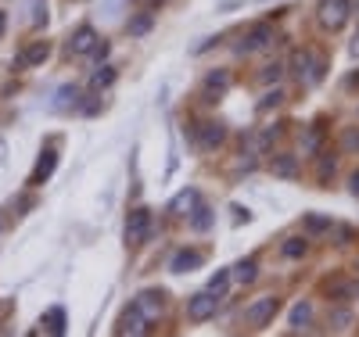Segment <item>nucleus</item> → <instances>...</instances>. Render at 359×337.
<instances>
[{
	"mask_svg": "<svg viewBox=\"0 0 359 337\" xmlns=\"http://www.w3.org/2000/svg\"><path fill=\"white\" fill-rule=\"evenodd\" d=\"M227 283H230V272H227V269H220V272H216V277L209 280V291L223 298V291H227Z\"/></svg>",
	"mask_w": 359,
	"mask_h": 337,
	"instance_id": "21",
	"label": "nucleus"
},
{
	"mask_svg": "<svg viewBox=\"0 0 359 337\" xmlns=\"http://www.w3.org/2000/svg\"><path fill=\"white\" fill-rule=\"evenodd\" d=\"M148 25H151V19H137V22L130 25V33H148Z\"/></svg>",
	"mask_w": 359,
	"mask_h": 337,
	"instance_id": "31",
	"label": "nucleus"
},
{
	"mask_svg": "<svg viewBox=\"0 0 359 337\" xmlns=\"http://www.w3.org/2000/svg\"><path fill=\"white\" fill-rule=\"evenodd\" d=\"M43 327L51 330V334H65V312L51 309V312H47V319H43Z\"/></svg>",
	"mask_w": 359,
	"mask_h": 337,
	"instance_id": "19",
	"label": "nucleus"
},
{
	"mask_svg": "<svg viewBox=\"0 0 359 337\" xmlns=\"http://www.w3.org/2000/svg\"><path fill=\"white\" fill-rule=\"evenodd\" d=\"M277 298L273 294H266V298H259L255 305H248V309H244V323L248 327H266L270 323V319H273V312H277Z\"/></svg>",
	"mask_w": 359,
	"mask_h": 337,
	"instance_id": "4",
	"label": "nucleus"
},
{
	"mask_svg": "<svg viewBox=\"0 0 359 337\" xmlns=\"http://www.w3.org/2000/svg\"><path fill=\"white\" fill-rule=\"evenodd\" d=\"M316 143H320V126H316V130H309V137H305V151H316Z\"/></svg>",
	"mask_w": 359,
	"mask_h": 337,
	"instance_id": "29",
	"label": "nucleus"
},
{
	"mask_svg": "<svg viewBox=\"0 0 359 337\" xmlns=\"http://www.w3.org/2000/svg\"><path fill=\"white\" fill-rule=\"evenodd\" d=\"M112 79H115V72L112 69H104V72H93V86H112Z\"/></svg>",
	"mask_w": 359,
	"mask_h": 337,
	"instance_id": "25",
	"label": "nucleus"
},
{
	"mask_svg": "<svg viewBox=\"0 0 359 337\" xmlns=\"http://www.w3.org/2000/svg\"><path fill=\"white\" fill-rule=\"evenodd\" d=\"M54 165H58V151H51V148H47V151L40 154V162H36L33 176H29V183H33V187L47 183V180H51V172H54Z\"/></svg>",
	"mask_w": 359,
	"mask_h": 337,
	"instance_id": "8",
	"label": "nucleus"
},
{
	"mask_svg": "<svg viewBox=\"0 0 359 337\" xmlns=\"http://www.w3.org/2000/svg\"><path fill=\"white\" fill-rule=\"evenodd\" d=\"M273 40H277V36H273V25L259 22V25H252V29H248V33L241 36L238 54H255V51H266V47H270Z\"/></svg>",
	"mask_w": 359,
	"mask_h": 337,
	"instance_id": "2",
	"label": "nucleus"
},
{
	"mask_svg": "<svg viewBox=\"0 0 359 337\" xmlns=\"http://www.w3.org/2000/svg\"><path fill=\"white\" fill-rule=\"evenodd\" d=\"M76 104H80V90H76V86H61L54 108H58V111H69V108H76Z\"/></svg>",
	"mask_w": 359,
	"mask_h": 337,
	"instance_id": "16",
	"label": "nucleus"
},
{
	"mask_svg": "<svg viewBox=\"0 0 359 337\" xmlns=\"http://www.w3.org/2000/svg\"><path fill=\"white\" fill-rule=\"evenodd\" d=\"M216 305H220V294L201 291V294H194V298H191V305H187V316H191L194 323H201V319L216 316Z\"/></svg>",
	"mask_w": 359,
	"mask_h": 337,
	"instance_id": "6",
	"label": "nucleus"
},
{
	"mask_svg": "<svg viewBox=\"0 0 359 337\" xmlns=\"http://www.w3.org/2000/svg\"><path fill=\"white\" fill-rule=\"evenodd\" d=\"M194 201H198V190H183V194L173 201V212H180V208H191Z\"/></svg>",
	"mask_w": 359,
	"mask_h": 337,
	"instance_id": "23",
	"label": "nucleus"
},
{
	"mask_svg": "<svg viewBox=\"0 0 359 337\" xmlns=\"http://www.w3.org/2000/svg\"><path fill=\"white\" fill-rule=\"evenodd\" d=\"M349 51H352V58H359V33H356V40H352V47H349Z\"/></svg>",
	"mask_w": 359,
	"mask_h": 337,
	"instance_id": "34",
	"label": "nucleus"
},
{
	"mask_svg": "<svg viewBox=\"0 0 359 337\" xmlns=\"http://www.w3.org/2000/svg\"><path fill=\"white\" fill-rule=\"evenodd\" d=\"M284 255H288V259H299V255H305V240L302 237H291L288 244H284Z\"/></svg>",
	"mask_w": 359,
	"mask_h": 337,
	"instance_id": "22",
	"label": "nucleus"
},
{
	"mask_svg": "<svg viewBox=\"0 0 359 337\" xmlns=\"http://www.w3.org/2000/svg\"><path fill=\"white\" fill-rule=\"evenodd\" d=\"M309 319H313V305H309V301H299V305L291 309V327H294V330H302Z\"/></svg>",
	"mask_w": 359,
	"mask_h": 337,
	"instance_id": "17",
	"label": "nucleus"
},
{
	"mask_svg": "<svg viewBox=\"0 0 359 337\" xmlns=\"http://www.w3.org/2000/svg\"><path fill=\"white\" fill-rule=\"evenodd\" d=\"M327 226H331V219H323V216H309L305 219V230H313V233L316 230H327Z\"/></svg>",
	"mask_w": 359,
	"mask_h": 337,
	"instance_id": "26",
	"label": "nucleus"
},
{
	"mask_svg": "<svg viewBox=\"0 0 359 337\" xmlns=\"http://www.w3.org/2000/svg\"><path fill=\"white\" fill-rule=\"evenodd\" d=\"M280 75H284V65H266V72H262V83H277Z\"/></svg>",
	"mask_w": 359,
	"mask_h": 337,
	"instance_id": "27",
	"label": "nucleus"
},
{
	"mask_svg": "<svg viewBox=\"0 0 359 337\" xmlns=\"http://www.w3.org/2000/svg\"><path fill=\"white\" fill-rule=\"evenodd\" d=\"M352 14V0H320V25L338 33Z\"/></svg>",
	"mask_w": 359,
	"mask_h": 337,
	"instance_id": "1",
	"label": "nucleus"
},
{
	"mask_svg": "<svg viewBox=\"0 0 359 337\" xmlns=\"http://www.w3.org/2000/svg\"><path fill=\"white\" fill-rule=\"evenodd\" d=\"M349 86H359V75H352V79H349Z\"/></svg>",
	"mask_w": 359,
	"mask_h": 337,
	"instance_id": "36",
	"label": "nucleus"
},
{
	"mask_svg": "<svg viewBox=\"0 0 359 337\" xmlns=\"http://www.w3.org/2000/svg\"><path fill=\"white\" fill-rule=\"evenodd\" d=\"M4 25H8V14L0 11V36H4Z\"/></svg>",
	"mask_w": 359,
	"mask_h": 337,
	"instance_id": "35",
	"label": "nucleus"
},
{
	"mask_svg": "<svg viewBox=\"0 0 359 337\" xmlns=\"http://www.w3.org/2000/svg\"><path fill=\"white\" fill-rule=\"evenodd\" d=\"M198 140H201V148H205V151H212V148H220V143L227 140V130L220 122H201L198 126Z\"/></svg>",
	"mask_w": 359,
	"mask_h": 337,
	"instance_id": "9",
	"label": "nucleus"
},
{
	"mask_svg": "<svg viewBox=\"0 0 359 337\" xmlns=\"http://www.w3.org/2000/svg\"><path fill=\"white\" fill-rule=\"evenodd\" d=\"M119 334H148V316L133 305V309L119 319Z\"/></svg>",
	"mask_w": 359,
	"mask_h": 337,
	"instance_id": "10",
	"label": "nucleus"
},
{
	"mask_svg": "<svg viewBox=\"0 0 359 337\" xmlns=\"http://www.w3.org/2000/svg\"><path fill=\"white\" fill-rule=\"evenodd\" d=\"M273 172H277V176H294V158H291V154L273 158Z\"/></svg>",
	"mask_w": 359,
	"mask_h": 337,
	"instance_id": "20",
	"label": "nucleus"
},
{
	"mask_svg": "<svg viewBox=\"0 0 359 337\" xmlns=\"http://www.w3.org/2000/svg\"><path fill=\"white\" fill-rule=\"evenodd\" d=\"M133 305H137V309L151 319V316H159V312H162V294H159V291H140Z\"/></svg>",
	"mask_w": 359,
	"mask_h": 337,
	"instance_id": "12",
	"label": "nucleus"
},
{
	"mask_svg": "<svg viewBox=\"0 0 359 337\" xmlns=\"http://www.w3.org/2000/svg\"><path fill=\"white\" fill-rule=\"evenodd\" d=\"M33 22H36V25H40V22H47V11H43V8H36V11H33Z\"/></svg>",
	"mask_w": 359,
	"mask_h": 337,
	"instance_id": "32",
	"label": "nucleus"
},
{
	"mask_svg": "<svg viewBox=\"0 0 359 337\" xmlns=\"http://www.w3.org/2000/svg\"><path fill=\"white\" fill-rule=\"evenodd\" d=\"M327 291H331V298H338V301H349V298L359 294V287L349 283V280H331V283H327Z\"/></svg>",
	"mask_w": 359,
	"mask_h": 337,
	"instance_id": "14",
	"label": "nucleus"
},
{
	"mask_svg": "<svg viewBox=\"0 0 359 337\" xmlns=\"http://www.w3.org/2000/svg\"><path fill=\"white\" fill-rule=\"evenodd\" d=\"M227 83H230L227 72H212V75L205 79V101H216V93L227 90Z\"/></svg>",
	"mask_w": 359,
	"mask_h": 337,
	"instance_id": "15",
	"label": "nucleus"
},
{
	"mask_svg": "<svg viewBox=\"0 0 359 337\" xmlns=\"http://www.w3.org/2000/svg\"><path fill=\"white\" fill-rule=\"evenodd\" d=\"M101 40H97V33H93L90 25H83V29H76V36L69 40V51L72 54H93V47H97Z\"/></svg>",
	"mask_w": 359,
	"mask_h": 337,
	"instance_id": "7",
	"label": "nucleus"
},
{
	"mask_svg": "<svg viewBox=\"0 0 359 337\" xmlns=\"http://www.w3.org/2000/svg\"><path fill=\"white\" fill-rule=\"evenodd\" d=\"M151 233V212L148 208H133L126 219V244H144Z\"/></svg>",
	"mask_w": 359,
	"mask_h": 337,
	"instance_id": "3",
	"label": "nucleus"
},
{
	"mask_svg": "<svg viewBox=\"0 0 359 337\" xmlns=\"http://www.w3.org/2000/svg\"><path fill=\"white\" fill-rule=\"evenodd\" d=\"M352 194L359 198V172H352Z\"/></svg>",
	"mask_w": 359,
	"mask_h": 337,
	"instance_id": "33",
	"label": "nucleus"
},
{
	"mask_svg": "<svg viewBox=\"0 0 359 337\" xmlns=\"http://www.w3.org/2000/svg\"><path fill=\"white\" fill-rule=\"evenodd\" d=\"M259 277V262L255 259H241L238 266H233V280L238 283H252Z\"/></svg>",
	"mask_w": 359,
	"mask_h": 337,
	"instance_id": "13",
	"label": "nucleus"
},
{
	"mask_svg": "<svg viewBox=\"0 0 359 337\" xmlns=\"http://www.w3.org/2000/svg\"><path fill=\"white\" fill-rule=\"evenodd\" d=\"M47 54H51V47H47V43H33L19 61H22V65H40V61H47Z\"/></svg>",
	"mask_w": 359,
	"mask_h": 337,
	"instance_id": "18",
	"label": "nucleus"
},
{
	"mask_svg": "<svg viewBox=\"0 0 359 337\" xmlns=\"http://www.w3.org/2000/svg\"><path fill=\"white\" fill-rule=\"evenodd\" d=\"M280 97H284V93H280V90H273V93H266V97H262V101H259V111H270L273 104H280Z\"/></svg>",
	"mask_w": 359,
	"mask_h": 337,
	"instance_id": "28",
	"label": "nucleus"
},
{
	"mask_svg": "<svg viewBox=\"0 0 359 337\" xmlns=\"http://www.w3.org/2000/svg\"><path fill=\"white\" fill-rule=\"evenodd\" d=\"M294 65H299V75L305 79V83H320L323 79V58L313 54V51H302V54H294Z\"/></svg>",
	"mask_w": 359,
	"mask_h": 337,
	"instance_id": "5",
	"label": "nucleus"
},
{
	"mask_svg": "<svg viewBox=\"0 0 359 337\" xmlns=\"http://www.w3.org/2000/svg\"><path fill=\"white\" fill-rule=\"evenodd\" d=\"M201 266V251H176L173 255V262H169V269H173V272H194Z\"/></svg>",
	"mask_w": 359,
	"mask_h": 337,
	"instance_id": "11",
	"label": "nucleus"
},
{
	"mask_svg": "<svg viewBox=\"0 0 359 337\" xmlns=\"http://www.w3.org/2000/svg\"><path fill=\"white\" fill-rule=\"evenodd\" d=\"M345 148L349 151H359V130H349L345 133Z\"/></svg>",
	"mask_w": 359,
	"mask_h": 337,
	"instance_id": "30",
	"label": "nucleus"
},
{
	"mask_svg": "<svg viewBox=\"0 0 359 337\" xmlns=\"http://www.w3.org/2000/svg\"><path fill=\"white\" fill-rule=\"evenodd\" d=\"M209 222H212V216H209V208H198V212H194V219H191V226H194V230H205V226H209Z\"/></svg>",
	"mask_w": 359,
	"mask_h": 337,
	"instance_id": "24",
	"label": "nucleus"
}]
</instances>
